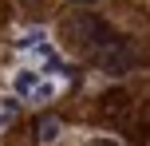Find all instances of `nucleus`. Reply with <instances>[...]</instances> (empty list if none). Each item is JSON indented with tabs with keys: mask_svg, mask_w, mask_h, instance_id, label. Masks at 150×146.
Listing matches in <instances>:
<instances>
[{
	"mask_svg": "<svg viewBox=\"0 0 150 146\" xmlns=\"http://www.w3.org/2000/svg\"><path fill=\"white\" fill-rule=\"evenodd\" d=\"M67 39L75 47H99L107 36H111V28H107L103 20H95V16H75V20H67Z\"/></svg>",
	"mask_w": 150,
	"mask_h": 146,
	"instance_id": "nucleus-3",
	"label": "nucleus"
},
{
	"mask_svg": "<svg viewBox=\"0 0 150 146\" xmlns=\"http://www.w3.org/2000/svg\"><path fill=\"white\" fill-rule=\"evenodd\" d=\"M44 39H47V32H44V28H28V32H24L20 39H16V47H20V51H28V47L44 44Z\"/></svg>",
	"mask_w": 150,
	"mask_h": 146,
	"instance_id": "nucleus-4",
	"label": "nucleus"
},
{
	"mask_svg": "<svg viewBox=\"0 0 150 146\" xmlns=\"http://www.w3.org/2000/svg\"><path fill=\"white\" fill-rule=\"evenodd\" d=\"M95 59H99V67H103V71L122 75L127 67H134V47H130L127 39H119V36H107L103 44L95 47Z\"/></svg>",
	"mask_w": 150,
	"mask_h": 146,
	"instance_id": "nucleus-1",
	"label": "nucleus"
},
{
	"mask_svg": "<svg viewBox=\"0 0 150 146\" xmlns=\"http://www.w3.org/2000/svg\"><path fill=\"white\" fill-rule=\"evenodd\" d=\"M12 118H16V103H12V99H4V103H0V126H8Z\"/></svg>",
	"mask_w": 150,
	"mask_h": 146,
	"instance_id": "nucleus-6",
	"label": "nucleus"
},
{
	"mask_svg": "<svg viewBox=\"0 0 150 146\" xmlns=\"http://www.w3.org/2000/svg\"><path fill=\"white\" fill-rule=\"evenodd\" d=\"M87 146H119V142H115V138H91Z\"/></svg>",
	"mask_w": 150,
	"mask_h": 146,
	"instance_id": "nucleus-7",
	"label": "nucleus"
},
{
	"mask_svg": "<svg viewBox=\"0 0 150 146\" xmlns=\"http://www.w3.org/2000/svg\"><path fill=\"white\" fill-rule=\"evenodd\" d=\"M36 138L44 142V146H47V142H55V138H59V123H55V118H44V123L36 126Z\"/></svg>",
	"mask_w": 150,
	"mask_h": 146,
	"instance_id": "nucleus-5",
	"label": "nucleus"
},
{
	"mask_svg": "<svg viewBox=\"0 0 150 146\" xmlns=\"http://www.w3.org/2000/svg\"><path fill=\"white\" fill-rule=\"evenodd\" d=\"M12 91L24 95V99H32V103H47V99H55L59 83H52V79H44L40 71L24 67V71H16V75H12Z\"/></svg>",
	"mask_w": 150,
	"mask_h": 146,
	"instance_id": "nucleus-2",
	"label": "nucleus"
}]
</instances>
